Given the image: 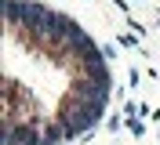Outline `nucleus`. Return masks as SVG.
I'll use <instances>...</instances> for the list:
<instances>
[{"instance_id":"f257e3e1","label":"nucleus","mask_w":160,"mask_h":145,"mask_svg":"<svg viewBox=\"0 0 160 145\" xmlns=\"http://www.w3.org/2000/svg\"><path fill=\"white\" fill-rule=\"evenodd\" d=\"M128 131H131V134H135V138H138V134H142V131H146V127H142V123H138V120H135V116H131V123H128Z\"/></svg>"}]
</instances>
